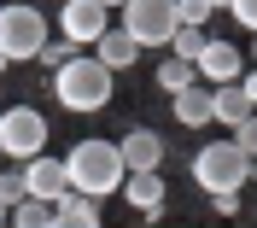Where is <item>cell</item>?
<instances>
[{
  "instance_id": "1",
  "label": "cell",
  "mask_w": 257,
  "mask_h": 228,
  "mask_svg": "<svg viewBox=\"0 0 257 228\" xmlns=\"http://www.w3.org/2000/svg\"><path fill=\"white\" fill-rule=\"evenodd\" d=\"M53 99H59L64 111H105V99H111V70L99 65V59H82L70 53L64 65H53Z\"/></svg>"
},
{
  "instance_id": "2",
  "label": "cell",
  "mask_w": 257,
  "mask_h": 228,
  "mask_svg": "<svg viewBox=\"0 0 257 228\" xmlns=\"http://www.w3.org/2000/svg\"><path fill=\"white\" fill-rule=\"evenodd\" d=\"M64 176H70V187L76 193H117L123 187V152H117V141H82V147H70V158H64Z\"/></svg>"
},
{
  "instance_id": "3",
  "label": "cell",
  "mask_w": 257,
  "mask_h": 228,
  "mask_svg": "<svg viewBox=\"0 0 257 228\" xmlns=\"http://www.w3.org/2000/svg\"><path fill=\"white\" fill-rule=\"evenodd\" d=\"M245 176H251V158H245L234 141H210V147L193 152V181L205 193H240Z\"/></svg>"
},
{
  "instance_id": "4",
  "label": "cell",
  "mask_w": 257,
  "mask_h": 228,
  "mask_svg": "<svg viewBox=\"0 0 257 228\" xmlns=\"http://www.w3.org/2000/svg\"><path fill=\"white\" fill-rule=\"evenodd\" d=\"M41 41H47V18L35 12L30 0H6L0 6V47H6V59H35L41 53Z\"/></svg>"
},
{
  "instance_id": "5",
  "label": "cell",
  "mask_w": 257,
  "mask_h": 228,
  "mask_svg": "<svg viewBox=\"0 0 257 228\" xmlns=\"http://www.w3.org/2000/svg\"><path fill=\"white\" fill-rule=\"evenodd\" d=\"M181 12H176V0H123V30L146 47H170V35H176Z\"/></svg>"
},
{
  "instance_id": "6",
  "label": "cell",
  "mask_w": 257,
  "mask_h": 228,
  "mask_svg": "<svg viewBox=\"0 0 257 228\" xmlns=\"http://www.w3.org/2000/svg\"><path fill=\"white\" fill-rule=\"evenodd\" d=\"M0 152H6V158H35V152H47V117L35 111V105H12V111L0 117Z\"/></svg>"
},
{
  "instance_id": "7",
  "label": "cell",
  "mask_w": 257,
  "mask_h": 228,
  "mask_svg": "<svg viewBox=\"0 0 257 228\" xmlns=\"http://www.w3.org/2000/svg\"><path fill=\"white\" fill-rule=\"evenodd\" d=\"M105 12L111 6H99V0H59V30H64V41H94L99 30H105Z\"/></svg>"
},
{
  "instance_id": "8",
  "label": "cell",
  "mask_w": 257,
  "mask_h": 228,
  "mask_svg": "<svg viewBox=\"0 0 257 228\" xmlns=\"http://www.w3.org/2000/svg\"><path fill=\"white\" fill-rule=\"evenodd\" d=\"M193 70H199V82H210V88H216V82H234L245 70V59H240V47H234V41H216V35H210L205 47H199V59H193Z\"/></svg>"
},
{
  "instance_id": "9",
  "label": "cell",
  "mask_w": 257,
  "mask_h": 228,
  "mask_svg": "<svg viewBox=\"0 0 257 228\" xmlns=\"http://www.w3.org/2000/svg\"><path fill=\"white\" fill-rule=\"evenodd\" d=\"M24 187H30L35 199H59L70 193V176H64V158H47V152H35V158H24Z\"/></svg>"
},
{
  "instance_id": "10",
  "label": "cell",
  "mask_w": 257,
  "mask_h": 228,
  "mask_svg": "<svg viewBox=\"0 0 257 228\" xmlns=\"http://www.w3.org/2000/svg\"><path fill=\"white\" fill-rule=\"evenodd\" d=\"M117 193H123L141 216H158V211H164V181H158V170H128Z\"/></svg>"
},
{
  "instance_id": "11",
  "label": "cell",
  "mask_w": 257,
  "mask_h": 228,
  "mask_svg": "<svg viewBox=\"0 0 257 228\" xmlns=\"http://www.w3.org/2000/svg\"><path fill=\"white\" fill-rule=\"evenodd\" d=\"M94 59L117 76V70H128L135 59H141V41H135L128 30H99V35H94Z\"/></svg>"
},
{
  "instance_id": "12",
  "label": "cell",
  "mask_w": 257,
  "mask_h": 228,
  "mask_svg": "<svg viewBox=\"0 0 257 228\" xmlns=\"http://www.w3.org/2000/svg\"><path fill=\"white\" fill-rule=\"evenodd\" d=\"M117 152H123V170H158V164H164V135L128 129L123 141H117Z\"/></svg>"
},
{
  "instance_id": "13",
  "label": "cell",
  "mask_w": 257,
  "mask_h": 228,
  "mask_svg": "<svg viewBox=\"0 0 257 228\" xmlns=\"http://www.w3.org/2000/svg\"><path fill=\"white\" fill-rule=\"evenodd\" d=\"M176 123L181 129H205L210 123V82H187V88H176Z\"/></svg>"
},
{
  "instance_id": "14",
  "label": "cell",
  "mask_w": 257,
  "mask_h": 228,
  "mask_svg": "<svg viewBox=\"0 0 257 228\" xmlns=\"http://www.w3.org/2000/svg\"><path fill=\"white\" fill-rule=\"evenodd\" d=\"M53 222H70V228H99V199L94 193H59L53 199Z\"/></svg>"
},
{
  "instance_id": "15",
  "label": "cell",
  "mask_w": 257,
  "mask_h": 228,
  "mask_svg": "<svg viewBox=\"0 0 257 228\" xmlns=\"http://www.w3.org/2000/svg\"><path fill=\"white\" fill-rule=\"evenodd\" d=\"M245 111H257V105L245 99L240 82H216V88H210V123H228V129H234Z\"/></svg>"
},
{
  "instance_id": "16",
  "label": "cell",
  "mask_w": 257,
  "mask_h": 228,
  "mask_svg": "<svg viewBox=\"0 0 257 228\" xmlns=\"http://www.w3.org/2000/svg\"><path fill=\"white\" fill-rule=\"evenodd\" d=\"M6 216H12L18 228H53V205H47V199H35V193H24Z\"/></svg>"
},
{
  "instance_id": "17",
  "label": "cell",
  "mask_w": 257,
  "mask_h": 228,
  "mask_svg": "<svg viewBox=\"0 0 257 228\" xmlns=\"http://www.w3.org/2000/svg\"><path fill=\"white\" fill-rule=\"evenodd\" d=\"M187 82H199V70H193V59H181V53H170L158 65V88L164 94H176V88H187Z\"/></svg>"
},
{
  "instance_id": "18",
  "label": "cell",
  "mask_w": 257,
  "mask_h": 228,
  "mask_svg": "<svg viewBox=\"0 0 257 228\" xmlns=\"http://www.w3.org/2000/svg\"><path fill=\"white\" fill-rule=\"evenodd\" d=\"M210 35L205 24H176V35H170V53H181V59H199V47H205Z\"/></svg>"
},
{
  "instance_id": "19",
  "label": "cell",
  "mask_w": 257,
  "mask_h": 228,
  "mask_svg": "<svg viewBox=\"0 0 257 228\" xmlns=\"http://www.w3.org/2000/svg\"><path fill=\"white\" fill-rule=\"evenodd\" d=\"M234 147H240L245 158H257V111H245L240 123H234Z\"/></svg>"
},
{
  "instance_id": "20",
  "label": "cell",
  "mask_w": 257,
  "mask_h": 228,
  "mask_svg": "<svg viewBox=\"0 0 257 228\" xmlns=\"http://www.w3.org/2000/svg\"><path fill=\"white\" fill-rule=\"evenodd\" d=\"M24 193H30V187H24V170H6V176H0V199H6V211H12Z\"/></svg>"
},
{
  "instance_id": "21",
  "label": "cell",
  "mask_w": 257,
  "mask_h": 228,
  "mask_svg": "<svg viewBox=\"0 0 257 228\" xmlns=\"http://www.w3.org/2000/svg\"><path fill=\"white\" fill-rule=\"evenodd\" d=\"M176 12H181V24H210V0H176Z\"/></svg>"
},
{
  "instance_id": "22",
  "label": "cell",
  "mask_w": 257,
  "mask_h": 228,
  "mask_svg": "<svg viewBox=\"0 0 257 228\" xmlns=\"http://www.w3.org/2000/svg\"><path fill=\"white\" fill-rule=\"evenodd\" d=\"M70 53H76V41H41V53H35V59H47V65H64Z\"/></svg>"
},
{
  "instance_id": "23",
  "label": "cell",
  "mask_w": 257,
  "mask_h": 228,
  "mask_svg": "<svg viewBox=\"0 0 257 228\" xmlns=\"http://www.w3.org/2000/svg\"><path fill=\"white\" fill-rule=\"evenodd\" d=\"M228 12H234L240 30H257V0H228Z\"/></svg>"
},
{
  "instance_id": "24",
  "label": "cell",
  "mask_w": 257,
  "mask_h": 228,
  "mask_svg": "<svg viewBox=\"0 0 257 228\" xmlns=\"http://www.w3.org/2000/svg\"><path fill=\"white\" fill-rule=\"evenodd\" d=\"M210 199H216V211H222V216H234V211H240V193H210Z\"/></svg>"
},
{
  "instance_id": "25",
  "label": "cell",
  "mask_w": 257,
  "mask_h": 228,
  "mask_svg": "<svg viewBox=\"0 0 257 228\" xmlns=\"http://www.w3.org/2000/svg\"><path fill=\"white\" fill-rule=\"evenodd\" d=\"M234 82H240V88H245V99H251V105H257V70H240V76H234Z\"/></svg>"
},
{
  "instance_id": "26",
  "label": "cell",
  "mask_w": 257,
  "mask_h": 228,
  "mask_svg": "<svg viewBox=\"0 0 257 228\" xmlns=\"http://www.w3.org/2000/svg\"><path fill=\"white\" fill-rule=\"evenodd\" d=\"M6 65H12V59H6V47H0V70H6Z\"/></svg>"
},
{
  "instance_id": "27",
  "label": "cell",
  "mask_w": 257,
  "mask_h": 228,
  "mask_svg": "<svg viewBox=\"0 0 257 228\" xmlns=\"http://www.w3.org/2000/svg\"><path fill=\"white\" fill-rule=\"evenodd\" d=\"M245 181H257V158H251V176H245Z\"/></svg>"
},
{
  "instance_id": "28",
  "label": "cell",
  "mask_w": 257,
  "mask_h": 228,
  "mask_svg": "<svg viewBox=\"0 0 257 228\" xmlns=\"http://www.w3.org/2000/svg\"><path fill=\"white\" fill-rule=\"evenodd\" d=\"M0 222H6V199H0Z\"/></svg>"
},
{
  "instance_id": "29",
  "label": "cell",
  "mask_w": 257,
  "mask_h": 228,
  "mask_svg": "<svg viewBox=\"0 0 257 228\" xmlns=\"http://www.w3.org/2000/svg\"><path fill=\"white\" fill-rule=\"evenodd\" d=\"M99 6H123V0H99Z\"/></svg>"
},
{
  "instance_id": "30",
  "label": "cell",
  "mask_w": 257,
  "mask_h": 228,
  "mask_svg": "<svg viewBox=\"0 0 257 228\" xmlns=\"http://www.w3.org/2000/svg\"><path fill=\"white\" fill-rule=\"evenodd\" d=\"M251 35H257V30H251ZM251 59H257V41H251Z\"/></svg>"
},
{
  "instance_id": "31",
  "label": "cell",
  "mask_w": 257,
  "mask_h": 228,
  "mask_svg": "<svg viewBox=\"0 0 257 228\" xmlns=\"http://www.w3.org/2000/svg\"><path fill=\"white\" fill-rule=\"evenodd\" d=\"M0 158H6V152H0Z\"/></svg>"
}]
</instances>
